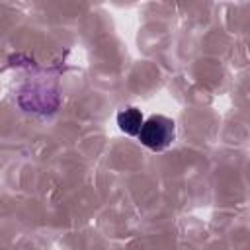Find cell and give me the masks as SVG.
I'll return each mask as SVG.
<instances>
[{
	"label": "cell",
	"instance_id": "obj_1",
	"mask_svg": "<svg viewBox=\"0 0 250 250\" xmlns=\"http://www.w3.org/2000/svg\"><path fill=\"white\" fill-rule=\"evenodd\" d=\"M137 139L141 141L143 146L150 150H156V152L166 150L176 141V123L166 115L154 113L143 121Z\"/></svg>",
	"mask_w": 250,
	"mask_h": 250
},
{
	"label": "cell",
	"instance_id": "obj_2",
	"mask_svg": "<svg viewBox=\"0 0 250 250\" xmlns=\"http://www.w3.org/2000/svg\"><path fill=\"white\" fill-rule=\"evenodd\" d=\"M145 117H143V111L139 107H123L119 113H117V125L123 133L127 135H133L137 137L139 131H141V125H143Z\"/></svg>",
	"mask_w": 250,
	"mask_h": 250
}]
</instances>
